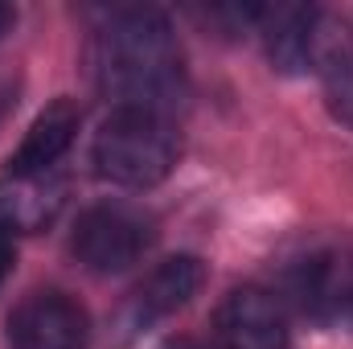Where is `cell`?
Masks as SVG:
<instances>
[{"label":"cell","mask_w":353,"mask_h":349,"mask_svg":"<svg viewBox=\"0 0 353 349\" xmlns=\"http://www.w3.org/2000/svg\"><path fill=\"white\" fill-rule=\"evenodd\" d=\"M201 283H205V263L197 255H173L161 267H152L128 300V312H123L128 329H144L176 308H185L201 292Z\"/></svg>","instance_id":"7"},{"label":"cell","mask_w":353,"mask_h":349,"mask_svg":"<svg viewBox=\"0 0 353 349\" xmlns=\"http://www.w3.org/2000/svg\"><path fill=\"white\" fill-rule=\"evenodd\" d=\"M79 119H83V111H79L70 99H54V103L33 119V128L25 132L21 148L8 157L4 177L54 173V165L66 157V148H70V144H74V136H79Z\"/></svg>","instance_id":"8"},{"label":"cell","mask_w":353,"mask_h":349,"mask_svg":"<svg viewBox=\"0 0 353 349\" xmlns=\"http://www.w3.org/2000/svg\"><path fill=\"white\" fill-rule=\"evenodd\" d=\"M288 296L300 304L304 317H316V321H325L333 308H341L345 292L337 288L333 259H329V255H312V259H304L292 275H288Z\"/></svg>","instance_id":"10"},{"label":"cell","mask_w":353,"mask_h":349,"mask_svg":"<svg viewBox=\"0 0 353 349\" xmlns=\"http://www.w3.org/2000/svg\"><path fill=\"white\" fill-rule=\"evenodd\" d=\"M8 349H87L90 317L66 292H33L8 312Z\"/></svg>","instance_id":"5"},{"label":"cell","mask_w":353,"mask_h":349,"mask_svg":"<svg viewBox=\"0 0 353 349\" xmlns=\"http://www.w3.org/2000/svg\"><path fill=\"white\" fill-rule=\"evenodd\" d=\"M90 79L115 111L169 115L185 99L181 46L165 12L123 8L90 41Z\"/></svg>","instance_id":"1"},{"label":"cell","mask_w":353,"mask_h":349,"mask_svg":"<svg viewBox=\"0 0 353 349\" xmlns=\"http://www.w3.org/2000/svg\"><path fill=\"white\" fill-rule=\"evenodd\" d=\"M8 107H12V87H8V83H0V123H4Z\"/></svg>","instance_id":"13"},{"label":"cell","mask_w":353,"mask_h":349,"mask_svg":"<svg viewBox=\"0 0 353 349\" xmlns=\"http://www.w3.org/2000/svg\"><path fill=\"white\" fill-rule=\"evenodd\" d=\"M316 70H321L325 103H329L333 119H341L345 128H353V37H345V29L325 50V58H321Z\"/></svg>","instance_id":"11"},{"label":"cell","mask_w":353,"mask_h":349,"mask_svg":"<svg viewBox=\"0 0 353 349\" xmlns=\"http://www.w3.org/2000/svg\"><path fill=\"white\" fill-rule=\"evenodd\" d=\"M341 312H345V321L353 325V288H345V300H341Z\"/></svg>","instance_id":"15"},{"label":"cell","mask_w":353,"mask_h":349,"mask_svg":"<svg viewBox=\"0 0 353 349\" xmlns=\"http://www.w3.org/2000/svg\"><path fill=\"white\" fill-rule=\"evenodd\" d=\"M152 239H157V226L144 210L123 206V201H99L87 214H79L70 251L94 275H115L144 259Z\"/></svg>","instance_id":"3"},{"label":"cell","mask_w":353,"mask_h":349,"mask_svg":"<svg viewBox=\"0 0 353 349\" xmlns=\"http://www.w3.org/2000/svg\"><path fill=\"white\" fill-rule=\"evenodd\" d=\"M165 349H214V346H201V341H173V346Z\"/></svg>","instance_id":"16"},{"label":"cell","mask_w":353,"mask_h":349,"mask_svg":"<svg viewBox=\"0 0 353 349\" xmlns=\"http://www.w3.org/2000/svg\"><path fill=\"white\" fill-rule=\"evenodd\" d=\"M66 201V185L54 173L41 177H4L0 181V230L17 235H37L46 230Z\"/></svg>","instance_id":"9"},{"label":"cell","mask_w":353,"mask_h":349,"mask_svg":"<svg viewBox=\"0 0 353 349\" xmlns=\"http://www.w3.org/2000/svg\"><path fill=\"white\" fill-rule=\"evenodd\" d=\"M12 21H17V12H12L8 4H0V37H4L8 29H12Z\"/></svg>","instance_id":"14"},{"label":"cell","mask_w":353,"mask_h":349,"mask_svg":"<svg viewBox=\"0 0 353 349\" xmlns=\"http://www.w3.org/2000/svg\"><path fill=\"white\" fill-rule=\"evenodd\" d=\"M214 333L222 349H288V312L283 300L267 288H234L218 312H214Z\"/></svg>","instance_id":"6"},{"label":"cell","mask_w":353,"mask_h":349,"mask_svg":"<svg viewBox=\"0 0 353 349\" xmlns=\"http://www.w3.org/2000/svg\"><path fill=\"white\" fill-rule=\"evenodd\" d=\"M12 263H17V247H12V235H8V230H0V288H4V279L12 275Z\"/></svg>","instance_id":"12"},{"label":"cell","mask_w":353,"mask_h":349,"mask_svg":"<svg viewBox=\"0 0 353 349\" xmlns=\"http://www.w3.org/2000/svg\"><path fill=\"white\" fill-rule=\"evenodd\" d=\"M94 173L123 189L161 185L176 165V132L165 115L111 111L90 144Z\"/></svg>","instance_id":"2"},{"label":"cell","mask_w":353,"mask_h":349,"mask_svg":"<svg viewBox=\"0 0 353 349\" xmlns=\"http://www.w3.org/2000/svg\"><path fill=\"white\" fill-rule=\"evenodd\" d=\"M259 33H263L267 58L275 70L283 74H304L316 70L325 50L337 41V25L321 12V8H304V4H275L259 8Z\"/></svg>","instance_id":"4"}]
</instances>
